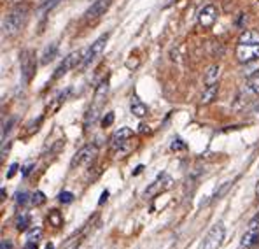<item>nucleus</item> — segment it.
I'll use <instances>...</instances> for the list:
<instances>
[{
    "instance_id": "obj_1",
    "label": "nucleus",
    "mask_w": 259,
    "mask_h": 249,
    "mask_svg": "<svg viewBox=\"0 0 259 249\" xmlns=\"http://www.w3.org/2000/svg\"><path fill=\"white\" fill-rule=\"evenodd\" d=\"M26 20H28V9L26 6H18L16 9H13L6 18H4V35H14L25 26Z\"/></svg>"
},
{
    "instance_id": "obj_2",
    "label": "nucleus",
    "mask_w": 259,
    "mask_h": 249,
    "mask_svg": "<svg viewBox=\"0 0 259 249\" xmlns=\"http://www.w3.org/2000/svg\"><path fill=\"white\" fill-rule=\"evenodd\" d=\"M84 56H86V49H79V51L70 53L67 58H63V62L60 63V67L55 70V74H53V79H60L62 76L67 74L70 68L81 67L82 62H84Z\"/></svg>"
},
{
    "instance_id": "obj_3",
    "label": "nucleus",
    "mask_w": 259,
    "mask_h": 249,
    "mask_svg": "<svg viewBox=\"0 0 259 249\" xmlns=\"http://www.w3.org/2000/svg\"><path fill=\"white\" fill-rule=\"evenodd\" d=\"M172 185H174V179L170 177L166 172H161V174H159L158 177H156L154 181H152L151 185L147 186L144 197H146V198H154V197H158V195L168 191L170 188H172Z\"/></svg>"
},
{
    "instance_id": "obj_4",
    "label": "nucleus",
    "mask_w": 259,
    "mask_h": 249,
    "mask_svg": "<svg viewBox=\"0 0 259 249\" xmlns=\"http://www.w3.org/2000/svg\"><path fill=\"white\" fill-rule=\"evenodd\" d=\"M20 63H21V76L23 81L30 83L32 78L35 76V68H37V60H35V53L32 49H25L20 55Z\"/></svg>"
},
{
    "instance_id": "obj_5",
    "label": "nucleus",
    "mask_w": 259,
    "mask_h": 249,
    "mask_svg": "<svg viewBox=\"0 0 259 249\" xmlns=\"http://www.w3.org/2000/svg\"><path fill=\"white\" fill-rule=\"evenodd\" d=\"M107 93H109V81L105 79V81L100 83V86L97 88V91H95L93 107H91L90 114H88V118H86V125H90V120H91V125H93L95 118H97V113L102 109V105H104L105 98H107Z\"/></svg>"
},
{
    "instance_id": "obj_6",
    "label": "nucleus",
    "mask_w": 259,
    "mask_h": 249,
    "mask_svg": "<svg viewBox=\"0 0 259 249\" xmlns=\"http://www.w3.org/2000/svg\"><path fill=\"white\" fill-rule=\"evenodd\" d=\"M224 233H226V230H224L223 225H221V223L214 225V227L208 230L207 235H205L201 249H219L221 246H223Z\"/></svg>"
},
{
    "instance_id": "obj_7",
    "label": "nucleus",
    "mask_w": 259,
    "mask_h": 249,
    "mask_svg": "<svg viewBox=\"0 0 259 249\" xmlns=\"http://www.w3.org/2000/svg\"><path fill=\"white\" fill-rule=\"evenodd\" d=\"M110 33H104V35H100L97 41L93 42V44L90 46V48L86 49V56H84V62H82L81 67H90L91 63L95 62V60L98 58V56L102 55V51H104L105 44H107Z\"/></svg>"
},
{
    "instance_id": "obj_8",
    "label": "nucleus",
    "mask_w": 259,
    "mask_h": 249,
    "mask_svg": "<svg viewBox=\"0 0 259 249\" xmlns=\"http://www.w3.org/2000/svg\"><path fill=\"white\" fill-rule=\"evenodd\" d=\"M98 155V148L95 144H88L84 148H81L75 156L72 158V167H82V165H88L95 160V156Z\"/></svg>"
},
{
    "instance_id": "obj_9",
    "label": "nucleus",
    "mask_w": 259,
    "mask_h": 249,
    "mask_svg": "<svg viewBox=\"0 0 259 249\" xmlns=\"http://www.w3.org/2000/svg\"><path fill=\"white\" fill-rule=\"evenodd\" d=\"M237 58L240 63H249L259 58V44H238Z\"/></svg>"
},
{
    "instance_id": "obj_10",
    "label": "nucleus",
    "mask_w": 259,
    "mask_h": 249,
    "mask_svg": "<svg viewBox=\"0 0 259 249\" xmlns=\"http://www.w3.org/2000/svg\"><path fill=\"white\" fill-rule=\"evenodd\" d=\"M259 240V214L250 220L249 227H247L245 233L242 237V246L243 247H252Z\"/></svg>"
},
{
    "instance_id": "obj_11",
    "label": "nucleus",
    "mask_w": 259,
    "mask_h": 249,
    "mask_svg": "<svg viewBox=\"0 0 259 249\" xmlns=\"http://www.w3.org/2000/svg\"><path fill=\"white\" fill-rule=\"evenodd\" d=\"M132 137H133V130L128 128V126H123V128L116 130V132H114L112 135H110V139H109L110 149H112V151H117V149L123 148V146L126 144Z\"/></svg>"
},
{
    "instance_id": "obj_12",
    "label": "nucleus",
    "mask_w": 259,
    "mask_h": 249,
    "mask_svg": "<svg viewBox=\"0 0 259 249\" xmlns=\"http://www.w3.org/2000/svg\"><path fill=\"white\" fill-rule=\"evenodd\" d=\"M112 6V0H97L90 9L86 11V20L91 21V20H98L100 16H104L105 13L109 11V7Z\"/></svg>"
},
{
    "instance_id": "obj_13",
    "label": "nucleus",
    "mask_w": 259,
    "mask_h": 249,
    "mask_svg": "<svg viewBox=\"0 0 259 249\" xmlns=\"http://www.w3.org/2000/svg\"><path fill=\"white\" fill-rule=\"evenodd\" d=\"M198 21H200V25L203 26V28H210L212 25L217 21V9L215 6H205L203 9L200 11V14H198Z\"/></svg>"
},
{
    "instance_id": "obj_14",
    "label": "nucleus",
    "mask_w": 259,
    "mask_h": 249,
    "mask_svg": "<svg viewBox=\"0 0 259 249\" xmlns=\"http://www.w3.org/2000/svg\"><path fill=\"white\" fill-rule=\"evenodd\" d=\"M217 93H219V83L207 86L203 90V93H201V104H210L212 100H215Z\"/></svg>"
},
{
    "instance_id": "obj_15",
    "label": "nucleus",
    "mask_w": 259,
    "mask_h": 249,
    "mask_svg": "<svg viewBox=\"0 0 259 249\" xmlns=\"http://www.w3.org/2000/svg\"><path fill=\"white\" fill-rule=\"evenodd\" d=\"M238 44H259V30H245L240 35Z\"/></svg>"
},
{
    "instance_id": "obj_16",
    "label": "nucleus",
    "mask_w": 259,
    "mask_h": 249,
    "mask_svg": "<svg viewBox=\"0 0 259 249\" xmlns=\"http://www.w3.org/2000/svg\"><path fill=\"white\" fill-rule=\"evenodd\" d=\"M219 74H221V68L219 65H210V67L207 68V72H205V84L207 86H210V84H215L217 79H219Z\"/></svg>"
},
{
    "instance_id": "obj_17",
    "label": "nucleus",
    "mask_w": 259,
    "mask_h": 249,
    "mask_svg": "<svg viewBox=\"0 0 259 249\" xmlns=\"http://www.w3.org/2000/svg\"><path fill=\"white\" fill-rule=\"evenodd\" d=\"M130 109H132V113L135 114L137 118L147 116V105H146V104H142V102H140L137 97H133V98H132V104H130Z\"/></svg>"
},
{
    "instance_id": "obj_18",
    "label": "nucleus",
    "mask_w": 259,
    "mask_h": 249,
    "mask_svg": "<svg viewBox=\"0 0 259 249\" xmlns=\"http://www.w3.org/2000/svg\"><path fill=\"white\" fill-rule=\"evenodd\" d=\"M56 53H58V44H56V42H53V44H49L48 48L44 49L42 60H40V63H42V65H48L49 62H53V60L56 58Z\"/></svg>"
},
{
    "instance_id": "obj_19",
    "label": "nucleus",
    "mask_w": 259,
    "mask_h": 249,
    "mask_svg": "<svg viewBox=\"0 0 259 249\" xmlns=\"http://www.w3.org/2000/svg\"><path fill=\"white\" fill-rule=\"evenodd\" d=\"M14 225H16V230L18 232H23V230H26L30 227V216L25 212H20L16 216V220H14Z\"/></svg>"
},
{
    "instance_id": "obj_20",
    "label": "nucleus",
    "mask_w": 259,
    "mask_h": 249,
    "mask_svg": "<svg viewBox=\"0 0 259 249\" xmlns=\"http://www.w3.org/2000/svg\"><path fill=\"white\" fill-rule=\"evenodd\" d=\"M247 88H249L252 93L259 95V70H256L254 74H250L247 78Z\"/></svg>"
},
{
    "instance_id": "obj_21",
    "label": "nucleus",
    "mask_w": 259,
    "mask_h": 249,
    "mask_svg": "<svg viewBox=\"0 0 259 249\" xmlns=\"http://www.w3.org/2000/svg\"><path fill=\"white\" fill-rule=\"evenodd\" d=\"M40 239H42V228L40 227H33L26 232V240H30V242H39Z\"/></svg>"
},
{
    "instance_id": "obj_22",
    "label": "nucleus",
    "mask_w": 259,
    "mask_h": 249,
    "mask_svg": "<svg viewBox=\"0 0 259 249\" xmlns=\"http://www.w3.org/2000/svg\"><path fill=\"white\" fill-rule=\"evenodd\" d=\"M48 221H49V225H51V227H55V228H58V227H62V225H63V218H62V214H60L58 210H51V212H49V216H48Z\"/></svg>"
},
{
    "instance_id": "obj_23",
    "label": "nucleus",
    "mask_w": 259,
    "mask_h": 249,
    "mask_svg": "<svg viewBox=\"0 0 259 249\" xmlns=\"http://www.w3.org/2000/svg\"><path fill=\"white\" fill-rule=\"evenodd\" d=\"M58 2L60 0H42V4H40V7H39V11L40 13H48V11H51L53 7H56L58 6Z\"/></svg>"
},
{
    "instance_id": "obj_24",
    "label": "nucleus",
    "mask_w": 259,
    "mask_h": 249,
    "mask_svg": "<svg viewBox=\"0 0 259 249\" xmlns=\"http://www.w3.org/2000/svg\"><path fill=\"white\" fill-rule=\"evenodd\" d=\"M44 202H46V195L42 193V191H35V193L32 195V204L42 205Z\"/></svg>"
},
{
    "instance_id": "obj_25",
    "label": "nucleus",
    "mask_w": 259,
    "mask_h": 249,
    "mask_svg": "<svg viewBox=\"0 0 259 249\" xmlns=\"http://www.w3.org/2000/svg\"><path fill=\"white\" fill-rule=\"evenodd\" d=\"M58 200L62 202V204H70V202L74 200V193H70V191H62V193L58 195Z\"/></svg>"
},
{
    "instance_id": "obj_26",
    "label": "nucleus",
    "mask_w": 259,
    "mask_h": 249,
    "mask_svg": "<svg viewBox=\"0 0 259 249\" xmlns=\"http://www.w3.org/2000/svg\"><path fill=\"white\" fill-rule=\"evenodd\" d=\"M28 198H30V195L26 193V191H21V193H18V195H16V204H18V205H26V204L30 202Z\"/></svg>"
},
{
    "instance_id": "obj_27",
    "label": "nucleus",
    "mask_w": 259,
    "mask_h": 249,
    "mask_svg": "<svg viewBox=\"0 0 259 249\" xmlns=\"http://www.w3.org/2000/svg\"><path fill=\"white\" fill-rule=\"evenodd\" d=\"M114 123V113H107L104 116V120H102V125H104V128L105 126H110Z\"/></svg>"
},
{
    "instance_id": "obj_28",
    "label": "nucleus",
    "mask_w": 259,
    "mask_h": 249,
    "mask_svg": "<svg viewBox=\"0 0 259 249\" xmlns=\"http://www.w3.org/2000/svg\"><path fill=\"white\" fill-rule=\"evenodd\" d=\"M81 246V237H77V239H70V242L65 246V249H77Z\"/></svg>"
},
{
    "instance_id": "obj_29",
    "label": "nucleus",
    "mask_w": 259,
    "mask_h": 249,
    "mask_svg": "<svg viewBox=\"0 0 259 249\" xmlns=\"http://www.w3.org/2000/svg\"><path fill=\"white\" fill-rule=\"evenodd\" d=\"M181 149H186V144L181 139H175L172 143V151H181Z\"/></svg>"
},
{
    "instance_id": "obj_30",
    "label": "nucleus",
    "mask_w": 259,
    "mask_h": 249,
    "mask_svg": "<svg viewBox=\"0 0 259 249\" xmlns=\"http://www.w3.org/2000/svg\"><path fill=\"white\" fill-rule=\"evenodd\" d=\"M32 168H33V162H28V163H26V165L21 168V170H23V172H21L23 177H28V174L32 172Z\"/></svg>"
},
{
    "instance_id": "obj_31",
    "label": "nucleus",
    "mask_w": 259,
    "mask_h": 249,
    "mask_svg": "<svg viewBox=\"0 0 259 249\" xmlns=\"http://www.w3.org/2000/svg\"><path fill=\"white\" fill-rule=\"evenodd\" d=\"M13 125H14V118H11L9 123L4 125V130H2V140L6 139V133H9V132H11V126H13Z\"/></svg>"
},
{
    "instance_id": "obj_32",
    "label": "nucleus",
    "mask_w": 259,
    "mask_h": 249,
    "mask_svg": "<svg viewBox=\"0 0 259 249\" xmlns=\"http://www.w3.org/2000/svg\"><path fill=\"white\" fill-rule=\"evenodd\" d=\"M13 240L11 239H2V242H0V249H13Z\"/></svg>"
},
{
    "instance_id": "obj_33",
    "label": "nucleus",
    "mask_w": 259,
    "mask_h": 249,
    "mask_svg": "<svg viewBox=\"0 0 259 249\" xmlns=\"http://www.w3.org/2000/svg\"><path fill=\"white\" fill-rule=\"evenodd\" d=\"M16 170H18V163H13V165L9 167V172H7V179H11L14 174H16Z\"/></svg>"
},
{
    "instance_id": "obj_34",
    "label": "nucleus",
    "mask_w": 259,
    "mask_h": 249,
    "mask_svg": "<svg viewBox=\"0 0 259 249\" xmlns=\"http://www.w3.org/2000/svg\"><path fill=\"white\" fill-rule=\"evenodd\" d=\"M23 249H37V242H30V240H26V244L23 246Z\"/></svg>"
},
{
    "instance_id": "obj_35",
    "label": "nucleus",
    "mask_w": 259,
    "mask_h": 249,
    "mask_svg": "<svg viewBox=\"0 0 259 249\" xmlns=\"http://www.w3.org/2000/svg\"><path fill=\"white\" fill-rule=\"evenodd\" d=\"M107 198H109V191H107V190H105V191H104V193H102V197H100V202H98V204H100V205H102V204H104V202H105V200H107Z\"/></svg>"
},
{
    "instance_id": "obj_36",
    "label": "nucleus",
    "mask_w": 259,
    "mask_h": 249,
    "mask_svg": "<svg viewBox=\"0 0 259 249\" xmlns=\"http://www.w3.org/2000/svg\"><path fill=\"white\" fill-rule=\"evenodd\" d=\"M142 168H144L142 165H139V167L135 168V170H133V174H135V175H137V174H140V172H142Z\"/></svg>"
},
{
    "instance_id": "obj_37",
    "label": "nucleus",
    "mask_w": 259,
    "mask_h": 249,
    "mask_svg": "<svg viewBox=\"0 0 259 249\" xmlns=\"http://www.w3.org/2000/svg\"><path fill=\"white\" fill-rule=\"evenodd\" d=\"M46 249H55V244H53V242L46 244Z\"/></svg>"
},
{
    "instance_id": "obj_38",
    "label": "nucleus",
    "mask_w": 259,
    "mask_h": 249,
    "mask_svg": "<svg viewBox=\"0 0 259 249\" xmlns=\"http://www.w3.org/2000/svg\"><path fill=\"white\" fill-rule=\"evenodd\" d=\"M256 195H257V198H259V183H257V188H256Z\"/></svg>"
}]
</instances>
